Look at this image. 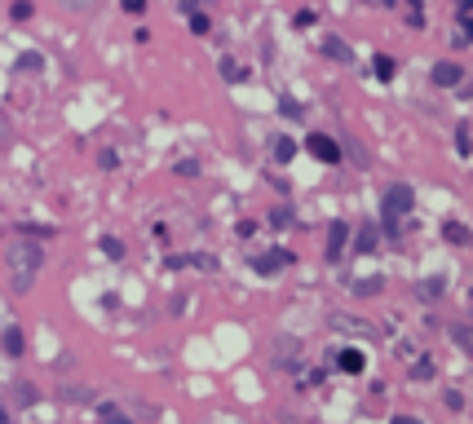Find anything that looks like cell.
I'll use <instances>...</instances> for the list:
<instances>
[{
  "label": "cell",
  "instance_id": "6da1fadb",
  "mask_svg": "<svg viewBox=\"0 0 473 424\" xmlns=\"http://www.w3.org/2000/svg\"><path fill=\"white\" fill-rule=\"evenodd\" d=\"M381 212H385V225H389V235H398V221L412 212V190H407L403 182L398 186H389L385 190V199H381Z\"/></svg>",
  "mask_w": 473,
  "mask_h": 424
},
{
  "label": "cell",
  "instance_id": "7a4b0ae2",
  "mask_svg": "<svg viewBox=\"0 0 473 424\" xmlns=\"http://www.w3.org/2000/svg\"><path fill=\"white\" fill-rule=\"evenodd\" d=\"M305 151L319 159V164H336L340 159V146H336V137H328V133H309L305 137Z\"/></svg>",
  "mask_w": 473,
  "mask_h": 424
},
{
  "label": "cell",
  "instance_id": "3957f363",
  "mask_svg": "<svg viewBox=\"0 0 473 424\" xmlns=\"http://www.w3.org/2000/svg\"><path fill=\"white\" fill-rule=\"evenodd\" d=\"M274 354H279V358H274V367L292 371V367L301 363V340L297 336H279V340H274Z\"/></svg>",
  "mask_w": 473,
  "mask_h": 424
},
{
  "label": "cell",
  "instance_id": "277c9868",
  "mask_svg": "<svg viewBox=\"0 0 473 424\" xmlns=\"http://www.w3.org/2000/svg\"><path fill=\"white\" fill-rule=\"evenodd\" d=\"M283 266H288V252H283V248L252 256V270H257V274H274V270H283Z\"/></svg>",
  "mask_w": 473,
  "mask_h": 424
},
{
  "label": "cell",
  "instance_id": "5b68a950",
  "mask_svg": "<svg viewBox=\"0 0 473 424\" xmlns=\"http://www.w3.org/2000/svg\"><path fill=\"white\" fill-rule=\"evenodd\" d=\"M460 67H455V62H438V67H434V85L438 89H455V85H460Z\"/></svg>",
  "mask_w": 473,
  "mask_h": 424
},
{
  "label": "cell",
  "instance_id": "8992f818",
  "mask_svg": "<svg viewBox=\"0 0 473 424\" xmlns=\"http://www.w3.org/2000/svg\"><path fill=\"white\" fill-rule=\"evenodd\" d=\"M345 243H350V225H345V221H336L332 230H328V256L336 261L340 252H345Z\"/></svg>",
  "mask_w": 473,
  "mask_h": 424
},
{
  "label": "cell",
  "instance_id": "52a82bcc",
  "mask_svg": "<svg viewBox=\"0 0 473 424\" xmlns=\"http://www.w3.org/2000/svg\"><path fill=\"white\" fill-rule=\"evenodd\" d=\"M332 358H336L340 371H350V376H354V371H363V349H354V345L340 349V354H332Z\"/></svg>",
  "mask_w": 473,
  "mask_h": 424
},
{
  "label": "cell",
  "instance_id": "ba28073f",
  "mask_svg": "<svg viewBox=\"0 0 473 424\" xmlns=\"http://www.w3.org/2000/svg\"><path fill=\"white\" fill-rule=\"evenodd\" d=\"M376 243H381L376 225H363V230H358V243H354V252H358V256H371V252H376Z\"/></svg>",
  "mask_w": 473,
  "mask_h": 424
},
{
  "label": "cell",
  "instance_id": "9c48e42d",
  "mask_svg": "<svg viewBox=\"0 0 473 424\" xmlns=\"http://www.w3.org/2000/svg\"><path fill=\"white\" fill-rule=\"evenodd\" d=\"M323 54L336 58V62H354V49H350L345 40H323Z\"/></svg>",
  "mask_w": 473,
  "mask_h": 424
},
{
  "label": "cell",
  "instance_id": "30bf717a",
  "mask_svg": "<svg viewBox=\"0 0 473 424\" xmlns=\"http://www.w3.org/2000/svg\"><path fill=\"white\" fill-rule=\"evenodd\" d=\"M443 292H447V279H438V274H434V279H425V283H420V297H425V301H438Z\"/></svg>",
  "mask_w": 473,
  "mask_h": 424
},
{
  "label": "cell",
  "instance_id": "8fae6325",
  "mask_svg": "<svg viewBox=\"0 0 473 424\" xmlns=\"http://www.w3.org/2000/svg\"><path fill=\"white\" fill-rule=\"evenodd\" d=\"M97 420H102V424H133V420H128V416L120 411V406H116V402H106V406H102V411H97Z\"/></svg>",
  "mask_w": 473,
  "mask_h": 424
},
{
  "label": "cell",
  "instance_id": "7c38bea8",
  "mask_svg": "<svg viewBox=\"0 0 473 424\" xmlns=\"http://www.w3.org/2000/svg\"><path fill=\"white\" fill-rule=\"evenodd\" d=\"M292 155H297V142H292V137H274V159H279V164H288Z\"/></svg>",
  "mask_w": 473,
  "mask_h": 424
},
{
  "label": "cell",
  "instance_id": "4fadbf2b",
  "mask_svg": "<svg viewBox=\"0 0 473 424\" xmlns=\"http://www.w3.org/2000/svg\"><path fill=\"white\" fill-rule=\"evenodd\" d=\"M443 239L447 243H469V230H465L460 221H451V225H443Z\"/></svg>",
  "mask_w": 473,
  "mask_h": 424
},
{
  "label": "cell",
  "instance_id": "5bb4252c",
  "mask_svg": "<svg viewBox=\"0 0 473 424\" xmlns=\"http://www.w3.org/2000/svg\"><path fill=\"white\" fill-rule=\"evenodd\" d=\"M340 155H350L354 164H363V168H367V151H363L358 142H340Z\"/></svg>",
  "mask_w": 473,
  "mask_h": 424
},
{
  "label": "cell",
  "instance_id": "9a60e30c",
  "mask_svg": "<svg viewBox=\"0 0 473 424\" xmlns=\"http://www.w3.org/2000/svg\"><path fill=\"white\" fill-rule=\"evenodd\" d=\"M102 252H106L111 261H120V256H124V243H120L116 235H106V239H102Z\"/></svg>",
  "mask_w": 473,
  "mask_h": 424
},
{
  "label": "cell",
  "instance_id": "2e32d148",
  "mask_svg": "<svg viewBox=\"0 0 473 424\" xmlns=\"http://www.w3.org/2000/svg\"><path fill=\"white\" fill-rule=\"evenodd\" d=\"M18 71H44V58L40 54H23L18 58Z\"/></svg>",
  "mask_w": 473,
  "mask_h": 424
},
{
  "label": "cell",
  "instance_id": "e0dca14e",
  "mask_svg": "<svg viewBox=\"0 0 473 424\" xmlns=\"http://www.w3.org/2000/svg\"><path fill=\"white\" fill-rule=\"evenodd\" d=\"M354 292H358V297H371V292H381V279H376V274H371V279H358Z\"/></svg>",
  "mask_w": 473,
  "mask_h": 424
},
{
  "label": "cell",
  "instance_id": "ac0fdd59",
  "mask_svg": "<svg viewBox=\"0 0 473 424\" xmlns=\"http://www.w3.org/2000/svg\"><path fill=\"white\" fill-rule=\"evenodd\" d=\"M5 349H9L13 358L23 354V332H18V328H13V332H5Z\"/></svg>",
  "mask_w": 473,
  "mask_h": 424
},
{
  "label": "cell",
  "instance_id": "d6986e66",
  "mask_svg": "<svg viewBox=\"0 0 473 424\" xmlns=\"http://www.w3.org/2000/svg\"><path fill=\"white\" fill-rule=\"evenodd\" d=\"M9 13H13V18H31V0H13Z\"/></svg>",
  "mask_w": 473,
  "mask_h": 424
},
{
  "label": "cell",
  "instance_id": "ffe728a7",
  "mask_svg": "<svg viewBox=\"0 0 473 424\" xmlns=\"http://www.w3.org/2000/svg\"><path fill=\"white\" fill-rule=\"evenodd\" d=\"M279 111H283V116H288V120H301V106H297V102H292V97H283V102H279Z\"/></svg>",
  "mask_w": 473,
  "mask_h": 424
},
{
  "label": "cell",
  "instance_id": "44dd1931",
  "mask_svg": "<svg viewBox=\"0 0 473 424\" xmlns=\"http://www.w3.org/2000/svg\"><path fill=\"white\" fill-rule=\"evenodd\" d=\"M455 146H460V155H469V124L455 128Z\"/></svg>",
  "mask_w": 473,
  "mask_h": 424
},
{
  "label": "cell",
  "instance_id": "7402d4cb",
  "mask_svg": "<svg viewBox=\"0 0 473 424\" xmlns=\"http://www.w3.org/2000/svg\"><path fill=\"white\" fill-rule=\"evenodd\" d=\"M58 5H67V9H75V13H85V9H93L97 0H58Z\"/></svg>",
  "mask_w": 473,
  "mask_h": 424
},
{
  "label": "cell",
  "instance_id": "603a6c76",
  "mask_svg": "<svg viewBox=\"0 0 473 424\" xmlns=\"http://www.w3.org/2000/svg\"><path fill=\"white\" fill-rule=\"evenodd\" d=\"M376 71H381V80H394V62H389V58H376Z\"/></svg>",
  "mask_w": 473,
  "mask_h": 424
},
{
  "label": "cell",
  "instance_id": "cb8c5ba5",
  "mask_svg": "<svg viewBox=\"0 0 473 424\" xmlns=\"http://www.w3.org/2000/svg\"><path fill=\"white\" fill-rule=\"evenodd\" d=\"M124 13H146V0H120Z\"/></svg>",
  "mask_w": 473,
  "mask_h": 424
},
{
  "label": "cell",
  "instance_id": "d4e9b609",
  "mask_svg": "<svg viewBox=\"0 0 473 424\" xmlns=\"http://www.w3.org/2000/svg\"><path fill=\"white\" fill-rule=\"evenodd\" d=\"M177 173H182V177H195V173H199V164H195V159H182V164H177Z\"/></svg>",
  "mask_w": 473,
  "mask_h": 424
},
{
  "label": "cell",
  "instance_id": "484cf974",
  "mask_svg": "<svg viewBox=\"0 0 473 424\" xmlns=\"http://www.w3.org/2000/svg\"><path fill=\"white\" fill-rule=\"evenodd\" d=\"M412 376H416V380H429V376H434V367H429V363H416Z\"/></svg>",
  "mask_w": 473,
  "mask_h": 424
},
{
  "label": "cell",
  "instance_id": "4316f807",
  "mask_svg": "<svg viewBox=\"0 0 473 424\" xmlns=\"http://www.w3.org/2000/svg\"><path fill=\"white\" fill-rule=\"evenodd\" d=\"M18 398H23V406H31V402H36V389L23 385V389H18Z\"/></svg>",
  "mask_w": 473,
  "mask_h": 424
},
{
  "label": "cell",
  "instance_id": "83f0119b",
  "mask_svg": "<svg viewBox=\"0 0 473 424\" xmlns=\"http://www.w3.org/2000/svg\"><path fill=\"white\" fill-rule=\"evenodd\" d=\"M389 424H420V420H416V416H394Z\"/></svg>",
  "mask_w": 473,
  "mask_h": 424
},
{
  "label": "cell",
  "instance_id": "f1b7e54d",
  "mask_svg": "<svg viewBox=\"0 0 473 424\" xmlns=\"http://www.w3.org/2000/svg\"><path fill=\"white\" fill-rule=\"evenodd\" d=\"M5 137H9V120H5V116H0V142H5Z\"/></svg>",
  "mask_w": 473,
  "mask_h": 424
},
{
  "label": "cell",
  "instance_id": "f546056e",
  "mask_svg": "<svg viewBox=\"0 0 473 424\" xmlns=\"http://www.w3.org/2000/svg\"><path fill=\"white\" fill-rule=\"evenodd\" d=\"M5 420H9V416H5V402H0V424H5Z\"/></svg>",
  "mask_w": 473,
  "mask_h": 424
}]
</instances>
